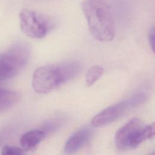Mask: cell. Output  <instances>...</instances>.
<instances>
[{
    "label": "cell",
    "instance_id": "obj_4",
    "mask_svg": "<svg viewBox=\"0 0 155 155\" xmlns=\"http://www.w3.org/2000/svg\"><path fill=\"white\" fill-rule=\"evenodd\" d=\"M30 57V48L24 42L13 45L0 53V81L15 76L27 64Z\"/></svg>",
    "mask_w": 155,
    "mask_h": 155
},
{
    "label": "cell",
    "instance_id": "obj_10",
    "mask_svg": "<svg viewBox=\"0 0 155 155\" xmlns=\"http://www.w3.org/2000/svg\"><path fill=\"white\" fill-rule=\"evenodd\" d=\"M104 68L99 65H95L91 67L87 71L85 75V85L87 87L93 85L103 74Z\"/></svg>",
    "mask_w": 155,
    "mask_h": 155
},
{
    "label": "cell",
    "instance_id": "obj_3",
    "mask_svg": "<svg viewBox=\"0 0 155 155\" xmlns=\"http://www.w3.org/2000/svg\"><path fill=\"white\" fill-rule=\"evenodd\" d=\"M154 135V123L144 125L139 118L134 117L120 127L114 136V142L120 150L134 148Z\"/></svg>",
    "mask_w": 155,
    "mask_h": 155
},
{
    "label": "cell",
    "instance_id": "obj_8",
    "mask_svg": "<svg viewBox=\"0 0 155 155\" xmlns=\"http://www.w3.org/2000/svg\"><path fill=\"white\" fill-rule=\"evenodd\" d=\"M45 136L46 132L43 130H32L21 137L20 144L24 150H31L35 148Z\"/></svg>",
    "mask_w": 155,
    "mask_h": 155
},
{
    "label": "cell",
    "instance_id": "obj_2",
    "mask_svg": "<svg viewBox=\"0 0 155 155\" xmlns=\"http://www.w3.org/2000/svg\"><path fill=\"white\" fill-rule=\"evenodd\" d=\"M81 65L77 61L44 65L38 68L32 77V87L38 93L44 94L71 80L80 72Z\"/></svg>",
    "mask_w": 155,
    "mask_h": 155
},
{
    "label": "cell",
    "instance_id": "obj_12",
    "mask_svg": "<svg viewBox=\"0 0 155 155\" xmlns=\"http://www.w3.org/2000/svg\"><path fill=\"white\" fill-rule=\"evenodd\" d=\"M148 42L150 45L151 48L154 51V27H151L148 32Z\"/></svg>",
    "mask_w": 155,
    "mask_h": 155
},
{
    "label": "cell",
    "instance_id": "obj_9",
    "mask_svg": "<svg viewBox=\"0 0 155 155\" xmlns=\"http://www.w3.org/2000/svg\"><path fill=\"white\" fill-rule=\"evenodd\" d=\"M20 98L18 91L0 87V113L16 105Z\"/></svg>",
    "mask_w": 155,
    "mask_h": 155
},
{
    "label": "cell",
    "instance_id": "obj_6",
    "mask_svg": "<svg viewBox=\"0 0 155 155\" xmlns=\"http://www.w3.org/2000/svg\"><path fill=\"white\" fill-rule=\"evenodd\" d=\"M145 97L146 95L143 93L136 94L125 101L107 107L94 116L91 120V125L95 127L109 125L122 116L129 110L143 102Z\"/></svg>",
    "mask_w": 155,
    "mask_h": 155
},
{
    "label": "cell",
    "instance_id": "obj_11",
    "mask_svg": "<svg viewBox=\"0 0 155 155\" xmlns=\"http://www.w3.org/2000/svg\"><path fill=\"white\" fill-rule=\"evenodd\" d=\"M25 153V150L19 147L5 145L4 146L1 150V154L4 155H10V154H24Z\"/></svg>",
    "mask_w": 155,
    "mask_h": 155
},
{
    "label": "cell",
    "instance_id": "obj_5",
    "mask_svg": "<svg viewBox=\"0 0 155 155\" xmlns=\"http://www.w3.org/2000/svg\"><path fill=\"white\" fill-rule=\"evenodd\" d=\"M19 17L22 31L31 38H44L52 27V21L48 16L31 10L23 8Z\"/></svg>",
    "mask_w": 155,
    "mask_h": 155
},
{
    "label": "cell",
    "instance_id": "obj_1",
    "mask_svg": "<svg viewBox=\"0 0 155 155\" xmlns=\"http://www.w3.org/2000/svg\"><path fill=\"white\" fill-rule=\"evenodd\" d=\"M81 9L91 36L101 42L112 41L116 25L110 5L105 0H84Z\"/></svg>",
    "mask_w": 155,
    "mask_h": 155
},
{
    "label": "cell",
    "instance_id": "obj_7",
    "mask_svg": "<svg viewBox=\"0 0 155 155\" xmlns=\"http://www.w3.org/2000/svg\"><path fill=\"white\" fill-rule=\"evenodd\" d=\"M92 135L90 128H83L73 134L67 141L64 151L67 154H72L81 149L89 140Z\"/></svg>",
    "mask_w": 155,
    "mask_h": 155
}]
</instances>
